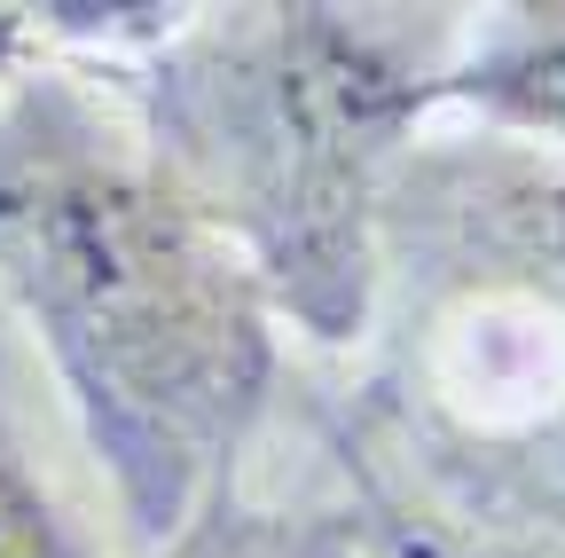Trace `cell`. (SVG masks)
Instances as JSON below:
<instances>
[{
  "label": "cell",
  "mask_w": 565,
  "mask_h": 558,
  "mask_svg": "<svg viewBox=\"0 0 565 558\" xmlns=\"http://www.w3.org/2000/svg\"><path fill=\"white\" fill-rule=\"evenodd\" d=\"M0 284L79 401L126 527L166 550L221 487L282 378L275 307L244 252L141 158L47 95L0 173Z\"/></svg>",
  "instance_id": "obj_1"
},
{
  "label": "cell",
  "mask_w": 565,
  "mask_h": 558,
  "mask_svg": "<svg viewBox=\"0 0 565 558\" xmlns=\"http://www.w3.org/2000/svg\"><path fill=\"white\" fill-rule=\"evenodd\" d=\"M448 24L385 9H173L118 63L134 143L221 229L275 323L315 346L370 338L377 197L393 158L433 126Z\"/></svg>",
  "instance_id": "obj_2"
},
{
  "label": "cell",
  "mask_w": 565,
  "mask_h": 558,
  "mask_svg": "<svg viewBox=\"0 0 565 558\" xmlns=\"http://www.w3.org/2000/svg\"><path fill=\"white\" fill-rule=\"evenodd\" d=\"M330 409L345 519L377 558H565V307L377 315Z\"/></svg>",
  "instance_id": "obj_3"
},
{
  "label": "cell",
  "mask_w": 565,
  "mask_h": 558,
  "mask_svg": "<svg viewBox=\"0 0 565 558\" xmlns=\"http://www.w3.org/2000/svg\"><path fill=\"white\" fill-rule=\"evenodd\" d=\"M471 299L565 307V150L479 118L416 126L377 197V315Z\"/></svg>",
  "instance_id": "obj_4"
},
{
  "label": "cell",
  "mask_w": 565,
  "mask_h": 558,
  "mask_svg": "<svg viewBox=\"0 0 565 558\" xmlns=\"http://www.w3.org/2000/svg\"><path fill=\"white\" fill-rule=\"evenodd\" d=\"M158 558H377L345 512H282L221 487Z\"/></svg>",
  "instance_id": "obj_5"
},
{
  "label": "cell",
  "mask_w": 565,
  "mask_h": 558,
  "mask_svg": "<svg viewBox=\"0 0 565 558\" xmlns=\"http://www.w3.org/2000/svg\"><path fill=\"white\" fill-rule=\"evenodd\" d=\"M0 558H95L87 535L63 519V504L40 487L24 449L0 425Z\"/></svg>",
  "instance_id": "obj_6"
},
{
  "label": "cell",
  "mask_w": 565,
  "mask_h": 558,
  "mask_svg": "<svg viewBox=\"0 0 565 558\" xmlns=\"http://www.w3.org/2000/svg\"><path fill=\"white\" fill-rule=\"evenodd\" d=\"M32 17H40V9H0V72H9V63L32 48V32H40Z\"/></svg>",
  "instance_id": "obj_7"
}]
</instances>
